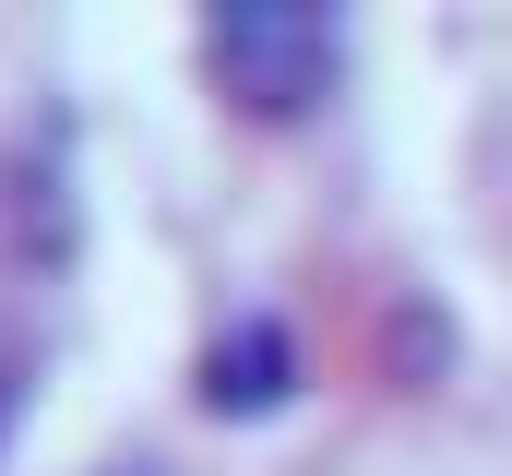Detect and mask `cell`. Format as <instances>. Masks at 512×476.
<instances>
[{"instance_id": "cell-4", "label": "cell", "mask_w": 512, "mask_h": 476, "mask_svg": "<svg viewBox=\"0 0 512 476\" xmlns=\"http://www.w3.org/2000/svg\"><path fill=\"white\" fill-rule=\"evenodd\" d=\"M12 393H24V357L0 346V429H12Z\"/></svg>"}, {"instance_id": "cell-3", "label": "cell", "mask_w": 512, "mask_h": 476, "mask_svg": "<svg viewBox=\"0 0 512 476\" xmlns=\"http://www.w3.org/2000/svg\"><path fill=\"white\" fill-rule=\"evenodd\" d=\"M84 476H179V465H155V453H120V465H84Z\"/></svg>"}, {"instance_id": "cell-2", "label": "cell", "mask_w": 512, "mask_h": 476, "mask_svg": "<svg viewBox=\"0 0 512 476\" xmlns=\"http://www.w3.org/2000/svg\"><path fill=\"white\" fill-rule=\"evenodd\" d=\"M286 369H298V346H286V322H239V334H215V357H203V405H274L286 393Z\"/></svg>"}, {"instance_id": "cell-1", "label": "cell", "mask_w": 512, "mask_h": 476, "mask_svg": "<svg viewBox=\"0 0 512 476\" xmlns=\"http://www.w3.org/2000/svg\"><path fill=\"white\" fill-rule=\"evenodd\" d=\"M203 60H215V84L262 119H298L322 84H334V60H346V24L334 12H310V0H239V12H215L203 24Z\"/></svg>"}]
</instances>
